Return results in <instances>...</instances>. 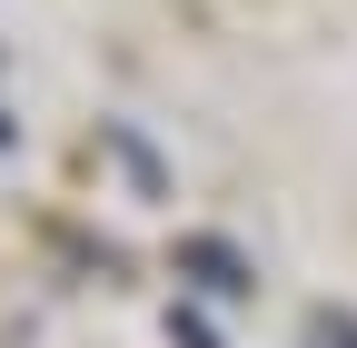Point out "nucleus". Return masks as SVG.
<instances>
[{"instance_id":"f257e3e1","label":"nucleus","mask_w":357,"mask_h":348,"mask_svg":"<svg viewBox=\"0 0 357 348\" xmlns=\"http://www.w3.org/2000/svg\"><path fill=\"white\" fill-rule=\"evenodd\" d=\"M178 269H199L208 298H248V259H238L229 239H189V249H178Z\"/></svg>"},{"instance_id":"f03ea898","label":"nucleus","mask_w":357,"mask_h":348,"mask_svg":"<svg viewBox=\"0 0 357 348\" xmlns=\"http://www.w3.org/2000/svg\"><path fill=\"white\" fill-rule=\"evenodd\" d=\"M169 338H178V348H218V328H208V319H169Z\"/></svg>"},{"instance_id":"7ed1b4c3","label":"nucleus","mask_w":357,"mask_h":348,"mask_svg":"<svg viewBox=\"0 0 357 348\" xmlns=\"http://www.w3.org/2000/svg\"><path fill=\"white\" fill-rule=\"evenodd\" d=\"M0 150H10V119H0Z\"/></svg>"}]
</instances>
